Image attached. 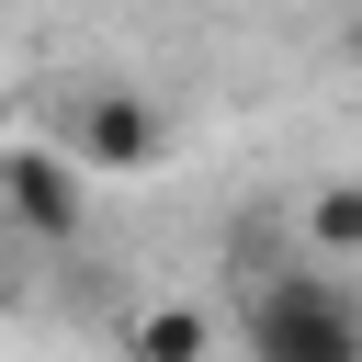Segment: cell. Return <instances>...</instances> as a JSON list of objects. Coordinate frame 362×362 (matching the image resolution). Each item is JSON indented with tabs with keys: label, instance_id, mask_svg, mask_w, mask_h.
Returning <instances> with one entry per match:
<instances>
[{
	"label": "cell",
	"instance_id": "1",
	"mask_svg": "<svg viewBox=\"0 0 362 362\" xmlns=\"http://www.w3.org/2000/svg\"><path fill=\"white\" fill-rule=\"evenodd\" d=\"M249 362H362V305L328 272H272L249 294Z\"/></svg>",
	"mask_w": 362,
	"mask_h": 362
},
{
	"label": "cell",
	"instance_id": "2",
	"mask_svg": "<svg viewBox=\"0 0 362 362\" xmlns=\"http://www.w3.org/2000/svg\"><path fill=\"white\" fill-rule=\"evenodd\" d=\"M0 215H11L23 238H45V249L90 238V170H79L68 147H34V136H0Z\"/></svg>",
	"mask_w": 362,
	"mask_h": 362
},
{
	"label": "cell",
	"instance_id": "3",
	"mask_svg": "<svg viewBox=\"0 0 362 362\" xmlns=\"http://www.w3.org/2000/svg\"><path fill=\"white\" fill-rule=\"evenodd\" d=\"M158 147H170V124H158V102H147L136 79H90V90H79V136H68V158H79L90 181L147 170Z\"/></svg>",
	"mask_w": 362,
	"mask_h": 362
},
{
	"label": "cell",
	"instance_id": "4",
	"mask_svg": "<svg viewBox=\"0 0 362 362\" xmlns=\"http://www.w3.org/2000/svg\"><path fill=\"white\" fill-rule=\"evenodd\" d=\"M305 249L317 260H362V170H328L305 192Z\"/></svg>",
	"mask_w": 362,
	"mask_h": 362
},
{
	"label": "cell",
	"instance_id": "5",
	"mask_svg": "<svg viewBox=\"0 0 362 362\" xmlns=\"http://www.w3.org/2000/svg\"><path fill=\"white\" fill-rule=\"evenodd\" d=\"M136 362H215V317L204 305H147L136 317Z\"/></svg>",
	"mask_w": 362,
	"mask_h": 362
},
{
	"label": "cell",
	"instance_id": "6",
	"mask_svg": "<svg viewBox=\"0 0 362 362\" xmlns=\"http://www.w3.org/2000/svg\"><path fill=\"white\" fill-rule=\"evenodd\" d=\"M351 68H362V11H351Z\"/></svg>",
	"mask_w": 362,
	"mask_h": 362
},
{
	"label": "cell",
	"instance_id": "7",
	"mask_svg": "<svg viewBox=\"0 0 362 362\" xmlns=\"http://www.w3.org/2000/svg\"><path fill=\"white\" fill-rule=\"evenodd\" d=\"M0 136H11V90H0Z\"/></svg>",
	"mask_w": 362,
	"mask_h": 362
},
{
	"label": "cell",
	"instance_id": "8",
	"mask_svg": "<svg viewBox=\"0 0 362 362\" xmlns=\"http://www.w3.org/2000/svg\"><path fill=\"white\" fill-rule=\"evenodd\" d=\"M0 317H11V305H0Z\"/></svg>",
	"mask_w": 362,
	"mask_h": 362
}]
</instances>
